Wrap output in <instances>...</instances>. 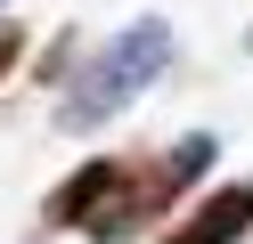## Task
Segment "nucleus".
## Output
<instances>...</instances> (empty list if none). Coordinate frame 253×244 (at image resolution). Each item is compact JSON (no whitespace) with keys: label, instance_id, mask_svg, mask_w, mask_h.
Instances as JSON below:
<instances>
[{"label":"nucleus","instance_id":"1","mask_svg":"<svg viewBox=\"0 0 253 244\" xmlns=\"http://www.w3.org/2000/svg\"><path fill=\"white\" fill-rule=\"evenodd\" d=\"M164 65H171V25H164V16L123 25L115 41H98V49H90V57L66 73L57 130H106L123 106H139V98L164 81Z\"/></svg>","mask_w":253,"mask_h":244},{"label":"nucleus","instance_id":"5","mask_svg":"<svg viewBox=\"0 0 253 244\" xmlns=\"http://www.w3.org/2000/svg\"><path fill=\"white\" fill-rule=\"evenodd\" d=\"M17 57H25V33H17V25H8V16H0V81L17 73Z\"/></svg>","mask_w":253,"mask_h":244},{"label":"nucleus","instance_id":"6","mask_svg":"<svg viewBox=\"0 0 253 244\" xmlns=\"http://www.w3.org/2000/svg\"><path fill=\"white\" fill-rule=\"evenodd\" d=\"M245 41H253V33H245Z\"/></svg>","mask_w":253,"mask_h":244},{"label":"nucleus","instance_id":"4","mask_svg":"<svg viewBox=\"0 0 253 244\" xmlns=\"http://www.w3.org/2000/svg\"><path fill=\"white\" fill-rule=\"evenodd\" d=\"M115 179H123V155H90L82 171L41 204V220H49V228H90V220H98V204L115 195Z\"/></svg>","mask_w":253,"mask_h":244},{"label":"nucleus","instance_id":"3","mask_svg":"<svg viewBox=\"0 0 253 244\" xmlns=\"http://www.w3.org/2000/svg\"><path fill=\"white\" fill-rule=\"evenodd\" d=\"M245 236H253V179H229V187L196 195L155 244H245Z\"/></svg>","mask_w":253,"mask_h":244},{"label":"nucleus","instance_id":"2","mask_svg":"<svg viewBox=\"0 0 253 244\" xmlns=\"http://www.w3.org/2000/svg\"><path fill=\"white\" fill-rule=\"evenodd\" d=\"M204 171H212V139H204V130H188V139L155 146V155H123L115 195L98 204V220H90L82 236H90V244H131V236H147L164 211L188 204V187H196Z\"/></svg>","mask_w":253,"mask_h":244}]
</instances>
